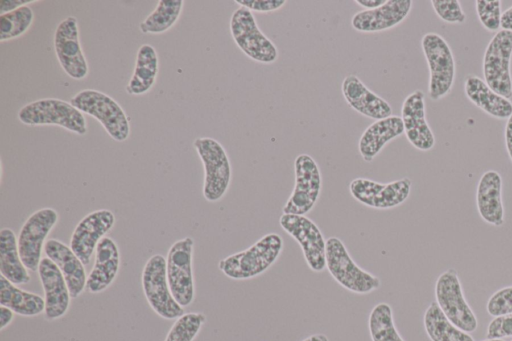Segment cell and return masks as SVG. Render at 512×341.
<instances>
[{
  "instance_id": "obj_26",
  "label": "cell",
  "mask_w": 512,
  "mask_h": 341,
  "mask_svg": "<svg viewBox=\"0 0 512 341\" xmlns=\"http://www.w3.org/2000/svg\"><path fill=\"white\" fill-rule=\"evenodd\" d=\"M466 97L479 109L497 119H508L512 115L510 99L493 91L484 80L468 75L464 81Z\"/></svg>"
},
{
  "instance_id": "obj_5",
  "label": "cell",
  "mask_w": 512,
  "mask_h": 341,
  "mask_svg": "<svg viewBox=\"0 0 512 341\" xmlns=\"http://www.w3.org/2000/svg\"><path fill=\"white\" fill-rule=\"evenodd\" d=\"M193 146L204 168L203 196L208 202L224 197L230 186L232 168L225 148L211 137H198Z\"/></svg>"
},
{
  "instance_id": "obj_45",
  "label": "cell",
  "mask_w": 512,
  "mask_h": 341,
  "mask_svg": "<svg viewBox=\"0 0 512 341\" xmlns=\"http://www.w3.org/2000/svg\"><path fill=\"white\" fill-rule=\"evenodd\" d=\"M302 341H329L328 337L324 334H313L308 336Z\"/></svg>"
},
{
  "instance_id": "obj_4",
  "label": "cell",
  "mask_w": 512,
  "mask_h": 341,
  "mask_svg": "<svg viewBox=\"0 0 512 341\" xmlns=\"http://www.w3.org/2000/svg\"><path fill=\"white\" fill-rule=\"evenodd\" d=\"M326 268L334 280L350 292L368 294L381 287L380 278L359 267L337 237L326 240Z\"/></svg>"
},
{
  "instance_id": "obj_34",
  "label": "cell",
  "mask_w": 512,
  "mask_h": 341,
  "mask_svg": "<svg viewBox=\"0 0 512 341\" xmlns=\"http://www.w3.org/2000/svg\"><path fill=\"white\" fill-rule=\"evenodd\" d=\"M205 321L203 313H184L176 319L165 341H193Z\"/></svg>"
},
{
  "instance_id": "obj_32",
  "label": "cell",
  "mask_w": 512,
  "mask_h": 341,
  "mask_svg": "<svg viewBox=\"0 0 512 341\" xmlns=\"http://www.w3.org/2000/svg\"><path fill=\"white\" fill-rule=\"evenodd\" d=\"M368 327L372 341H404L395 327L392 308L385 302L373 307Z\"/></svg>"
},
{
  "instance_id": "obj_35",
  "label": "cell",
  "mask_w": 512,
  "mask_h": 341,
  "mask_svg": "<svg viewBox=\"0 0 512 341\" xmlns=\"http://www.w3.org/2000/svg\"><path fill=\"white\" fill-rule=\"evenodd\" d=\"M476 12L482 26L496 32L501 27V1L500 0H476Z\"/></svg>"
},
{
  "instance_id": "obj_20",
  "label": "cell",
  "mask_w": 512,
  "mask_h": 341,
  "mask_svg": "<svg viewBox=\"0 0 512 341\" xmlns=\"http://www.w3.org/2000/svg\"><path fill=\"white\" fill-rule=\"evenodd\" d=\"M38 274L44 290L45 318L58 319L67 312L70 304L71 296L65 278L48 257L41 259Z\"/></svg>"
},
{
  "instance_id": "obj_14",
  "label": "cell",
  "mask_w": 512,
  "mask_h": 341,
  "mask_svg": "<svg viewBox=\"0 0 512 341\" xmlns=\"http://www.w3.org/2000/svg\"><path fill=\"white\" fill-rule=\"evenodd\" d=\"M279 224L300 245L309 268L322 272L326 268V240L316 223L305 215L283 213Z\"/></svg>"
},
{
  "instance_id": "obj_23",
  "label": "cell",
  "mask_w": 512,
  "mask_h": 341,
  "mask_svg": "<svg viewBox=\"0 0 512 341\" xmlns=\"http://www.w3.org/2000/svg\"><path fill=\"white\" fill-rule=\"evenodd\" d=\"M120 268V253L110 237H103L95 250V262L87 276L86 288L91 293L106 290L115 280Z\"/></svg>"
},
{
  "instance_id": "obj_44",
  "label": "cell",
  "mask_w": 512,
  "mask_h": 341,
  "mask_svg": "<svg viewBox=\"0 0 512 341\" xmlns=\"http://www.w3.org/2000/svg\"><path fill=\"white\" fill-rule=\"evenodd\" d=\"M386 2V0H355V3L359 4L364 10H372L380 7Z\"/></svg>"
},
{
  "instance_id": "obj_1",
  "label": "cell",
  "mask_w": 512,
  "mask_h": 341,
  "mask_svg": "<svg viewBox=\"0 0 512 341\" xmlns=\"http://www.w3.org/2000/svg\"><path fill=\"white\" fill-rule=\"evenodd\" d=\"M283 249L279 234L268 233L249 248L229 255L218 263L220 271L233 280H247L264 273L271 267Z\"/></svg>"
},
{
  "instance_id": "obj_15",
  "label": "cell",
  "mask_w": 512,
  "mask_h": 341,
  "mask_svg": "<svg viewBox=\"0 0 512 341\" xmlns=\"http://www.w3.org/2000/svg\"><path fill=\"white\" fill-rule=\"evenodd\" d=\"M412 181L408 177L379 183L358 177L349 184V192L359 203L378 210L392 209L404 203L411 192Z\"/></svg>"
},
{
  "instance_id": "obj_7",
  "label": "cell",
  "mask_w": 512,
  "mask_h": 341,
  "mask_svg": "<svg viewBox=\"0 0 512 341\" xmlns=\"http://www.w3.org/2000/svg\"><path fill=\"white\" fill-rule=\"evenodd\" d=\"M229 28L237 47L251 60L271 64L278 59L276 45L260 30L250 10L244 7L234 10Z\"/></svg>"
},
{
  "instance_id": "obj_36",
  "label": "cell",
  "mask_w": 512,
  "mask_h": 341,
  "mask_svg": "<svg viewBox=\"0 0 512 341\" xmlns=\"http://www.w3.org/2000/svg\"><path fill=\"white\" fill-rule=\"evenodd\" d=\"M431 5L436 15L447 23H463L466 20L458 0H432Z\"/></svg>"
},
{
  "instance_id": "obj_33",
  "label": "cell",
  "mask_w": 512,
  "mask_h": 341,
  "mask_svg": "<svg viewBox=\"0 0 512 341\" xmlns=\"http://www.w3.org/2000/svg\"><path fill=\"white\" fill-rule=\"evenodd\" d=\"M33 20L34 12L29 5L0 15V42L22 36L28 31Z\"/></svg>"
},
{
  "instance_id": "obj_17",
  "label": "cell",
  "mask_w": 512,
  "mask_h": 341,
  "mask_svg": "<svg viewBox=\"0 0 512 341\" xmlns=\"http://www.w3.org/2000/svg\"><path fill=\"white\" fill-rule=\"evenodd\" d=\"M115 215L108 209L95 210L76 225L70 239V248L84 265H88L100 240L112 229Z\"/></svg>"
},
{
  "instance_id": "obj_8",
  "label": "cell",
  "mask_w": 512,
  "mask_h": 341,
  "mask_svg": "<svg viewBox=\"0 0 512 341\" xmlns=\"http://www.w3.org/2000/svg\"><path fill=\"white\" fill-rule=\"evenodd\" d=\"M142 288L154 312L164 319H177L184 309L174 299L168 284L166 259L160 254L151 256L142 271Z\"/></svg>"
},
{
  "instance_id": "obj_27",
  "label": "cell",
  "mask_w": 512,
  "mask_h": 341,
  "mask_svg": "<svg viewBox=\"0 0 512 341\" xmlns=\"http://www.w3.org/2000/svg\"><path fill=\"white\" fill-rule=\"evenodd\" d=\"M158 71L159 58L155 48L150 44L141 45L132 76L125 88L126 92L136 96L146 94L155 84Z\"/></svg>"
},
{
  "instance_id": "obj_31",
  "label": "cell",
  "mask_w": 512,
  "mask_h": 341,
  "mask_svg": "<svg viewBox=\"0 0 512 341\" xmlns=\"http://www.w3.org/2000/svg\"><path fill=\"white\" fill-rule=\"evenodd\" d=\"M184 6L183 0H159L155 9L139 24L144 34H162L179 19Z\"/></svg>"
},
{
  "instance_id": "obj_43",
  "label": "cell",
  "mask_w": 512,
  "mask_h": 341,
  "mask_svg": "<svg viewBox=\"0 0 512 341\" xmlns=\"http://www.w3.org/2000/svg\"><path fill=\"white\" fill-rule=\"evenodd\" d=\"M501 28L512 32V6L502 13Z\"/></svg>"
},
{
  "instance_id": "obj_9",
  "label": "cell",
  "mask_w": 512,
  "mask_h": 341,
  "mask_svg": "<svg viewBox=\"0 0 512 341\" xmlns=\"http://www.w3.org/2000/svg\"><path fill=\"white\" fill-rule=\"evenodd\" d=\"M512 32L499 30L488 43L483 57V75L486 84L496 93L512 97Z\"/></svg>"
},
{
  "instance_id": "obj_41",
  "label": "cell",
  "mask_w": 512,
  "mask_h": 341,
  "mask_svg": "<svg viewBox=\"0 0 512 341\" xmlns=\"http://www.w3.org/2000/svg\"><path fill=\"white\" fill-rule=\"evenodd\" d=\"M505 146L507 153L512 161V115L507 119L504 130Z\"/></svg>"
},
{
  "instance_id": "obj_19",
  "label": "cell",
  "mask_w": 512,
  "mask_h": 341,
  "mask_svg": "<svg viewBox=\"0 0 512 341\" xmlns=\"http://www.w3.org/2000/svg\"><path fill=\"white\" fill-rule=\"evenodd\" d=\"M413 6L411 0H386L378 8L361 10L351 19V26L358 32L375 33L392 29L402 23Z\"/></svg>"
},
{
  "instance_id": "obj_29",
  "label": "cell",
  "mask_w": 512,
  "mask_h": 341,
  "mask_svg": "<svg viewBox=\"0 0 512 341\" xmlns=\"http://www.w3.org/2000/svg\"><path fill=\"white\" fill-rule=\"evenodd\" d=\"M0 304L21 316H37L45 310V300L40 295L20 289L0 275Z\"/></svg>"
},
{
  "instance_id": "obj_21",
  "label": "cell",
  "mask_w": 512,
  "mask_h": 341,
  "mask_svg": "<svg viewBox=\"0 0 512 341\" xmlns=\"http://www.w3.org/2000/svg\"><path fill=\"white\" fill-rule=\"evenodd\" d=\"M341 92L346 103L364 117L380 120L392 115V107L388 101L371 91L354 74L344 77Z\"/></svg>"
},
{
  "instance_id": "obj_10",
  "label": "cell",
  "mask_w": 512,
  "mask_h": 341,
  "mask_svg": "<svg viewBox=\"0 0 512 341\" xmlns=\"http://www.w3.org/2000/svg\"><path fill=\"white\" fill-rule=\"evenodd\" d=\"M295 185L283 207L284 214L306 215L315 206L322 189V176L317 162L308 154L294 161Z\"/></svg>"
},
{
  "instance_id": "obj_3",
  "label": "cell",
  "mask_w": 512,
  "mask_h": 341,
  "mask_svg": "<svg viewBox=\"0 0 512 341\" xmlns=\"http://www.w3.org/2000/svg\"><path fill=\"white\" fill-rule=\"evenodd\" d=\"M70 103L102 125L107 134L117 142H124L130 135V121L118 102L106 93L95 89L77 92Z\"/></svg>"
},
{
  "instance_id": "obj_11",
  "label": "cell",
  "mask_w": 512,
  "mask_h": 341,
  "mask_svg": "<svg viewBox=\"0 0 512 341\" xmlns=\"http://www.w3.org/2000/svg\"><path fill=\"white\" fill-rule=\"evenodd\" d=\"M194 240L185 237L174 242L167 253L166 272L170 291L182 307L189 306L195 295L192 270Z\"/></svg>"
},
{
  "instance_id": "obj_6",
  "label": "cell",
  "mask_w": 512,
  "mask_h": 341,
  "mask_svg": "<svg viewBox=\"0 0 512 341\" xmlns=\"http://www.w3.org/2000/svg\"><path fill=\"white\" fill-rule=\"evenodd\" d=\"M421 47L429 68V98L438 101L448 95L453 87L455 59L447 41L437 33L424 34Z\"/></svg>"
},
{
  "instance_id": "obj_39",
  "label": "cell",
  "mask_w": 512,
  "mask_h": 341,
  "mask_svg": "<svg viewBox=\"0 0 512 341\" xmlns=\"http://www.w3.org/2000/svg\"><path fill=\"white\" fill-rule=\"evenodd\" d=\"M236 4L251 12L270 13L279 10L285 4V0H235Z\"/></svg>"
},
{
  "instance_id": "obj_25",
  "label": "cell",
  "mask_w": 512,
  "mask_h": 341,
  "mask_svg": "<svg viewBox=\"0 0 512 341\" xmlns=\"http://www.w3.org/2000/svg\"><path fill=\"white\" fill-rule=\"evenodd\" d=\"M404 133L400 116L375 120L362 133L358 142V151L365 162H371L386 144Z\"/></svg>"
},
{
  "instance_id": "obj_42",
  "label": "cell",
  "mask_w": 512,
  "mask_h": 341,
  "mask_svg": "<svg viewBox=\"0 0 512 341\" xmlns=\"http://www.w3.org/2000/svg\"><path fill=\"white\" fill-rule=\"evenodd\" d=\"M14 312L5 307L0 306V329L3 330L5 327H7L13 320Z\"/></svg>"
},
{
  "instance_id": "obj_46",
  "label": "cell",
  "mask_w": 512,
  "mask_h": 341,
  "mask_svg": "<svg viewBox=\"0 0 512 341\" xmlns=\"http://www.w3.org/2000/svg\"><path fill=\"white\" fill-rule=\"evenodd\" d=\"M483 341H504L502 339H486V340H483Z\"/></svg>"
},
{
  "instance_id": "obj_30",
  "label": "cell",
  "mask_w": 512,
  "mask_h": 341,
  "mask_svg": "<svg viewBox=\"0 0 512 341\" xmlns=\"http://www.w3.org/2000/svg\"><path fill=\"white\" fill-rule=\"evenodd\" d=\"M424 328L431 341H474L467 332L456 327L437 302H431L424 313Z\"/></svg>"
},
{
  "instance_id": "obj_24",
  "label": "cell",
  "mask_w": 512,
  "mask_h": 341,
  "mask_svg": "<svg viewBox=\"0 0 512 341\" xmlns=\"http://www.w3.org/2000/svg\"><path fill=\"white\" fill-rule=\"evenodd\" d=\"M476 205L480 217L488 224L501 227L505 223L502 203V178L495 170H488L479 179Z\"/></svg>"
},
{
  "instance_id": "obj_38",
  "label": "cell",
  "mask_w": 512,
  "mask_h": 341,
  "mask_svg": "<svg viewBox=\"0 0 512 341\" xmlns=\"http://www.w3.org/2000/svg\"><path fill=\"white\" fill-rule=\"evenodd\" d=\"M487 339H502L512 336V314H506L494 319L489 323L486 333Z\"/></svg>"
},
{
  "instance_id": "obj_16",
  "label": "cell",
  "mask_w": 512,
  "mask_h": 341,
  "mask_svg": "<svg viewBox=\"0 0 512 341\" xmlns=\"http://www.w3.org/2000/svg\"><path fill=\"white\" fill-rule=\"evenodd\" d=\"M53 45L62 70L72 79H85L89 66L81 46L75 16H68L60 21L54 32Z\"/></svg>"
},
{
  "instance_id": "obj_37",
  "label": "cell",
  "mask_w": 512,
  "mask_h": 341,
  "mask_svg": "<svg viewBox=\"0 0 512 341\" xmlns=\"http://www.w3.org/2000/svg\"><path fill=\"white\" fill-rule=\"evenodd\" d=\"M487 312L493 317L512 314V286L496 291L487 302Z\"/></svg>"
},
{
  "instance_id": "obj_22",
  "label": "cell",
  "mask_w": 512,
  "mask_h": 341,
  "mask_svg": "<svg viewBox=\"0 0 512 341\" xmlns=\"http://www.w3.org/2000/svg\"><path fill=\"white\" fill-rule=\"evenodd\" d=\"M44 253L62 272L71 298L82 294L86 288L87 276L84 264L71 248L57 239H48L44 245Z\"/></svg>"
},
{
  "instance_id": "obj_18",
  "label": "cell",
  "mask_w": 512,
  "mask_h": 341,
  "mask_svg": "<svg viewBox=\"0 0 512 341\" xmlns=\"http://www.w3.org/2000/svg\"><path fill=\"white\" fill-rule=\"evenodd\" d=\"M404 134L409 143L420 151H429L435 145V136L426 120L425 96L417 89L404 99L401 107Z\"/></svg>"
},
{
  "instance_id": "obj_28",
  "label": "cell",
  "mask_w": 512,
  "mask_h": 341,
  "mask_svg": "<svg viewBox=\"0 0 512 341\" xmlns=\"http://www.w3.org/2000/svg\"><path fill=\"white\" fill-rule=\"evenodd\" d=\"M23 264L15 233L10 228L0 230V272L15 285L27 284L31 277Z\"/></svg>"
},
{
  "instance_id": "obj_2",
  "label": "cell",
  "mask_w": 512,
  "mask_h": 341,
  "mask_svg": "<svg viewBox=\"0 0 512 341\" xmlns=\"http://www.w3.org/2000/svg\"><path fill=\"white\" fill-rule=\"evenodd\" d=\"M17 117L27 126H59L77 135L88 131L84 114L70 102L58 98H42L22 106Z\"/></svg>"
},
{
  "instance_id": "obj_40",
  "label": "cell",
  "mask_w": 512,
  "mask_h": 341,
  "mask_svg": "<svg viewBox=\"0 0 512 341\" xmlns=\"http://www.w3.org/2000/svg\"><path fill=\"white\" fill-rule=\"evenodd\" d=\"M37 0H1L0 15L16 10L22 6L33 4Z\"/></svg>"
},
{
  "instance_id": "obj_13",
  "label": "cell",
  "mask_w": 512,
  "mask_h": 341,
  "mask_svg": "<svg viewBox=\"0 0 512 341\" xmlns=\"http://www.w3.org/2000/svg\"><path fill=\"white\" fill-rule=\"evenodd\" d=\"M59 215L53 208H42L32 213L22 225L17 242L20 258L25 267L38 271L45 239L58 222Z\"/></svg>"
},
{
  "instance_id": "obj_12",
  "label": "cell",
  "mask_w": 512,
  "mask_h": 341,
  "mask_svg": "<svg viewBox=\"0 0 512 341\" xmlns=\"http://www.w3.org/2000/svg\"><path fill=\"white\" fill-rule=\"evenodd\" d=\"M436 302L445 316L464 332H474L478 327L477 318L467 303L456 270H446L435 284Z\"/></svg>"
}]
</instances>
